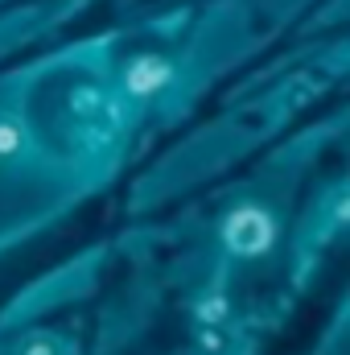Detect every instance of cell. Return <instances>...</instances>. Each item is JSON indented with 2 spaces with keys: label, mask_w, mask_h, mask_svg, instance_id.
I'll return each instance as SVG.
<instances>
[{
  "label": "cell",
  "mask_w": 350,
  "mask_h": 355,
  "mask_svg": "<svg viewBox=\"0 0 350 355\" xmlns=\"http://www.w3.org/2000/svg\"><path fill=\"white\" fill-rule=\"evenodd\" d=\"M21 355H58V343H54L50 335H37V339H29V343L21 347Z\"/></svg>",
  "instance_id": "cell-3"
},
{
  "label": "cell",
  "mask_w": 350,
  "mask_h": 355,
  "mask_svg": "<svg viewBox=\"0 0 350 355\" xmlns=\"http://www.w3.org/2000/svg\"><path fill=\"white\" fill-rule=\"evenodd\" d=\"M169 79H174V67L165 58H153V54L132 58L128 71H124V87L132 91V95H153V91L165 87Z\"/></svg>",
  "instance_id": "cell-2"
},
{
  "label": "cell",
  "mask_w": 350,
  "mask_h": 355,
  "mask_svg": "<svg viewBox=\"0 0 350 355\" xmlns=\"http://www.w3.org/2000/svg\"><path fill=\"white\" fill-rule=\"evenodd\" d=\"M12 149H21V128L17 124H0V157L12 153Z\"/></svg>",
  "instance_id": "cell-4"
},
{
  "label": "cell",
  "mask_w": 350,
  "mask_h": 355,
  "mask_svg": "<svg viewBox=\"0 0 350 355\" xmlns=\"http://www.w3.org/2000/svg\"><path fill=\"white\" fill-rule=\"evenodd\" d=\"M272 240H276V223L260 207H235L223 223V244L235 257H260L272 248Z\"/></svg>",
  "instance_id": "cell-1"
}]
</instances>
